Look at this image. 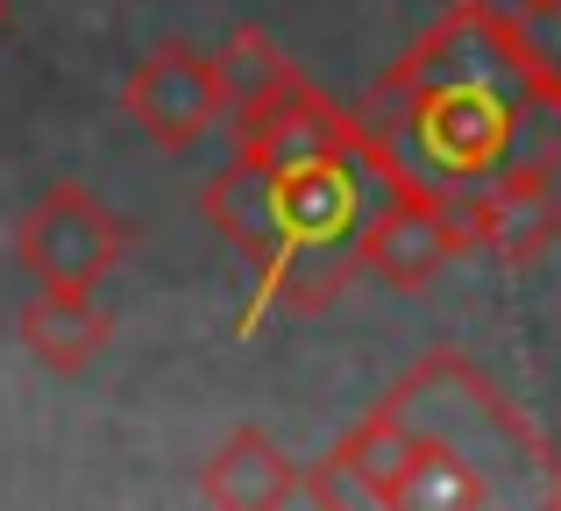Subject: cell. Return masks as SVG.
I'll return each instance as SVG.
<instances>
[{
  "label": "cell",
  "mask_w": 561,
  "mask_h": 511,
  "mask_svg": "<svg viewBox=\"0 0 561 511\" xmlns=\"http://www.w3.org/2000/svg\"><path fill=\"white\" fill-rule=\"evenodd\" d=\"M462 221H469V249H483L491 263H505V270L548 256L561 242L554 164H512L497 178H483V193L462 199Z\"/></svg>",
  "instance_id": "7"
},
{
  "label": "cell",
  "mask_w": 561,
  "mask_h": 511,
  "mask_svg": "<svg viewBox=\"0 0 561 511\" xmlns=\"http://www.w3.org/2000/svg\"><path fill=\"white\" fill-rule=\"evenodd\" d=\"M534 65H526L519 36H512V8L491 0H448L440 22L420 43H405L391 71L377 79V100H405V93H526Z\"/></svg>",
  "instance_id": "2"
},
{
  "label": "cell",
  "mask_w": 561,
  "mask_h": 511,
  "mask_svg": "<svg viewBox=\"0 0 561 511\" xmlns=\"http://www.w3.org/2000/svg\"><path fill=\"white\" fill-rule=\"evenodd\" d=\"M512 36H519L534 79L561 85V0H519V8H512Z\"/></svg>",
  "instance_id": "13"
},
{
  "label": "cell",
  "mask_w": 561,
  "mask_h": 511,
  "mask_svg": "<svg viewBox=\"0 0 561 511\" xmlns=\"http://www.w3.org/2000/svg\"><path fill=\"white\" fill-rule=\"evenodd\" d=\"M199 498H206V504H220V511L299 504V462H291L263 427H234L228 441L206 455V469H199Z\"/></svg>",
  "instance_id": "10"
},
{
  "label": "cell",
  "mask_w": 561,
  "mask_h": 511,
  "mask_svg": "<svg viewBox=\"0 0 561 511\" xmlns=\"http://www.w3.org/2000/svg\"><path fill=\"white\" fill-rule=\"evenodd\" d=\"M14 327H22V348L43 362V370L57 376H79L100 362V348L114 341V320L107 305L93 299V284H43L36 299L14 313Z\"/></svg>",
  "instance_id": "9"
},
{
  "label": "cell",
  "mask_w": 561,
  "mask_h": 511,
  "mask_svg": "<svg viewBox=\"0 0 561 511\" xmlns=\"http://www.w3.org/2000/svg\"><path fill=\"white\" fill-rule=\"evenodd\" d=\"M0 28H8V0H0Z\"/></svg>",
  "instance_id": "14"
},
{
  "label": "cell",
  "mask_w": 561,
  "mask_h": 511,
  "mask_svg": "<svg viewBox=\"0 0 561 511\" xmlns=\"http://www.w3.org/2000/svg\"><path fill=\"white\" fill-rule=\"evenodd\" d=\"M128 256V221L100 207L85 185H50L36 207L14 221V263L36 284H100Z\"/></svg>",
  "instance_id": "4"
},
{
  "label": "cell",
  "mask_w": 561,
  "mask_h": 511,
  "mask_svg": "<svg viewBox=\"0 0 561 511\" xmlns=\"http://www.w3.org/2000/svg\"><path fill=\"white\" fill-rule=\"evenodd\" d=\"M398 419H405L412 441H440L462 462H477L491 476L497 498H534V504H561V462L554 448L534 433V419L505 398V391L483 384V370L462 348H434L420 356L391 391H383Z\"/></svg>",
  "instance_id": "1"
},
{
  "label": "cell",
  "mask_w": 561,
  "mask_h": 511,
  "mask_svg": "<svg viewBox=\"0 0 561 511\" xmlns=\"http://www.w3.org/2000/svg\"><path fill=\"white\" fill-rule=\"evenodd\" d=\"M234 150L256 156L271 171H299V164H320V156H348L363 142V121L348 107H334L320 85L291 79L285 93H271L263 107L234 114Z\"/></svg>",
  "instance_id": "6"
},
{
  "label": "cell",
  "mask_w": 561,
  "mask_h": 511,
  "mask_svg": "<svg viewBox=\"0 0 561 511\" xmlns=\"http://www.w3.org/2000/svg\"><path fill=\"white\" fill-rule=\"evenodd\" d=\"M199 213L214 221V235L228 242V249H242L256 263V277L271 270L277 256H285V213H277V171L256 164V156L234 150L228 171H214L199 193Z\"/></svg>",
  "instance_id": "8"
},
{
  "label": "cell",
  "mask_w": 561,
  "mask_h": 511,
  "mask_svg": "<svg viewBox=\"0 0 561 511\" xmlns=\"http://www.w3.org/2000/svg\"><path fill=\"white\" fill-rule=\"evenodd\" d=\"M214 71H220V93H228V121L249 114V107H263L271 93H285V85L299 79V65H291L263 28H234L214 50Z\"/></svg>",
  "instance_id": "12"
},
{
  "label": "cell",
  "mask_w": 561,
  "mask_h": 511,
  "mask_svg": "<svg viewBox=\"0 0 561 511\" xmlns=\"http://www.w3.org/2000/svg\"><path fill=\"white\" fill-rule=\"evenodd\" d=\"M469 249V221L455 199H440V185H426L420 171L398 185H383L370 221L356 235L363 277H383L391 291H426L455 256Z\"/></svg>",
  "instance_id": "3"
},
{
  "label": "cell",
  "mask_w": 561,
  "mask_h": 511,
  "mask_svg": "<svg viewBox=\"0 0 561 511\" xmlns=\"http://www.w3.org/2000/svg\"><path fill=\"white\" fill-rule=\"evenodd\" d=\"M122 114L157 142V150H192L199 136H214V121H228V93H220L214 50L157 43V50L128 71Z\"/></svg>",
  "instance_id": "5"
},
{
  "label": "cell",
  "mask_w": 561,
  "mask_h": 511,
  "mask_svg": "<svg viewBox=\"0 0 561 511\" xmlns=\"http://www.w3.org/2000/svg\"><path fill=\"white\" fill-rule=\"evenodd\" d=\"M483 504H497L491 476H483L477 462H462L455 448H440V441L412 448L398 484H391V511H483Z\"/></svg>",
  "instance_id": "11"
}]
</instances>
